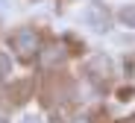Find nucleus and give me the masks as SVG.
Masks as SVG:
<instances>
[{
  "instance_id": "f257e3e1",
  "label": "nucleus",
  "mask_w": 135,
  "mask_h": 123,
  "mask_svg": "<svg viewBox=\"0 0 135 123\" xmlns=\"http://www.w3.org/2000/svg\"><path fill=\"white\" fill-rule=\"evenodd\" d=\"M12 47L18 50V56H21V59H32V56H38V53H41V38H38V32H35V29L24 27V29H18V32L12 35Z\"/></svg>"
},
{
  "instance_id": "f03ea898",
  "label": "nucleus",
  "mask_w": 135,
  "mask_h": 123,
  "mask_svg": "<svg viewBox=\"0 0 135 123\" xmlns=\"http://www.w3.org/2000/svg\"><path fill=\"white\" fill-rule=\"evenodd\" d=\"M82 21H85L91 29H97V32H109V29H112V18H109V12H106L100 3H88L85 12H82Z\"/></svg>"
},
{
  "instance_id": "7ed1b4c3",
  "label": "nucleus",
  "mask_w": 135,
  "mask_h": 123,
  "mask_svg": "<svg viewBox=\"0 0 135 123\" xmlns=\"http://www.w3.org/2000/svg\"><path fill=\"white\" fill-rule=\"evenodd\" d=\"M38 56H41V65H44V67H56V65L65 62L68 53H65V47H62V44H50V47H44Z\"/></svg>"
},
{
  "instance_id": "20e7f679",
  "label": "nucleus",
  "mask_w": 135,
  "mask_h": 123,
  "mask_svg": "<svg viewBox=\"0 0 135 123\" xmlns=\"http://www.w3.org/2000/svg\"><path fill=\"white\" fill-rule=\"evenodd\" d=\"M120 21L126 23V27H135V3H129V6L120 9Z\"/></svg>"
},
{
  "instance_id": "39448f33",
  "label": "nucleus",
  "mask_w": 135,
  "mask_h": 123,
  "mask_svg": "<svg viewBox=\"0 0 135 123\" xmlns=\"http://www.w3.org/2000/svg\"><path fill=\"white\" fill-rule=\"evenodd\" d=\"M9 70H12V62H9V56H6V53H0V79H3Z\"/></svg>"
},
{
  "instance_id": "423d86ee",
  "label": "nucleus",
  "mask_w": 135,
  "mask_h": 123,
  "mask_svg": "<svg viewBox=\"0 0 135 123\" xmlns=\"http://www.w3.org/2000/svg\"><path fill=\"white\" fill-rule=\"evenodd\" d=\"M126 73H129V79H132V85H135V59L126 62Z\"/></svg>"
},
{
  "instance_id": "0eeeda50",
  "label": "nucleus",
  "mask_w": 135,
  "mask_h": 123,
  "mask_svg": "<svg viewBox=\"0 0 135 123\" xmlns=\"http://www.w3.org/2000/svg\"><path fill=\"white\" fill-rule=\"evenodd\" d=\"M24 123H38V117H27V120H24Z\"/></svg>"
},
{
  "instance_id": "6e6552de",
  "label": "nucleus",
  "mask_w": 135,
  "mask_h": 123,
  "mask_svg": "<svg viewBox=\"0 0 135 123\" xmlns=\"http://www.w3.org/2000/svg\"><path fill=\"white\" fill-rule=\"evenodd\" d=\"M76 123H88V120H85V117H79V120H76Z\"/></svg>"
},
{
  "instance_id": "1a4fd4ad",
  "label": "nucleus",
  "mask_w": 135,
  "mask_h": 123,
  "mask_svg": "<svg viewBox=\"0 0 135 123\" xmlns=\"http://www.w3.org/2000/svg\"><path fill=\"white\" fill-rule=\"evenodd\" d=\"M3 3H6V0H0V6H3Z\"/></svg>"
},
{
  "instance_id": "9d476101",
  "label": "nucleus",
  "mask_w": 135,
  "mask_h": 123,
  "mask_svg": "<svg viewBox=\"0 0 135 123\" xmlns=\"http://www.w3.org/2000/svg\"><path fill=\"white\" fill-rule=\"evenodd\" d=\"M53 123H59V120H53Z\"/></svg>"
},
{
  "instance_id": "9b49d317",
  "label": "nucleus",
  "mask_w": 135,
  "mask_h": 123,
  "mask_svg": "<svg viewBox=\"0 0 135 123\" xmlns=\"http://www.w3.org/2000/svg\"><path fill=\"white\" fill-rule=\"evenodd\" d=\"M0 123H3V120H0Z\"/></svg>"
}]
</instances>
